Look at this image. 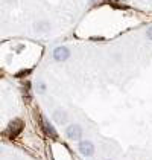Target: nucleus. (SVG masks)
<instances>
[{
	"label": "nucleus",
	"mask_w": 152,
	"mask_h": 160,
	"mask_svg": "<svg viewBox=\"0 0 152 160\" xmlns=\"http://www.w3.org/2000/svg\"><path fill=\"white\" fill-rule=\"evenodd\" d=\"M23 121L21 119H14V121H11L9 122V125L6 127V134L9 136L11 139H14V137H17V136L21 133V130H23Z\"/></svg>",
	"instance_id": "1"
},
{
	"label": "nucleus",
	"mask_w": 152,
	"mask_h": 160,
	"mask_svg": "<svg viewBox=\"0 0 152 160\" xmlns=\"http://www.w3.org/2000/svg\"><path fill=\"white\" fill-rule=\"evenodd\" d=\"M146 37L149 38V40H152V26L151 28H148V31H146Z\"/></svg>",
	"instance_id": "9"
},
{
	"label": "nucleus",
	"mask_w": 152,
	"mask_h": 160,
	"mask_svg": "<svg viewBox=\"0 0 152 160\" xmlns=\"http://www.w3.org/2000/svg\"><path fill=\"white\" fill-rule=\"evenodd\" d=\"M34 29L37 31L38 34H46L50 31V23L46 22V20H40V22H35L34 25Z\"/></svg>",
	"instance_id": "6"
},
{
	"label": "nucleus",
	"mask_w": 152,
	"mask_h": 160,
	"mask_svg": "<svg viewBox=\"0 0 152 160\" xmlns=\"http://www.w3.org/2000/svg\"><path fill=\"white\" fill-rule=\"evenodd\" d=\"M41 127H43V131L49 136V137H52V139H58V134H56L55 128L52 127L50 122H49L46 118H43V119H41Z\"/></svg>",
	"instance_id": "5"
},
{
	"label": "nucleus",
	"mask_w": 152,
	"mask_h": 160,
	"mask_svg": "<svg viewBox=\"0 0 152 160\" xmlns=\"http://www.w3.org/2000/svg\"><path fill=\"white\" fill-rule=\"evenodd\" d=\"M37 87H38V90H40V92H44V90H46V84H44V82H41V81H38Z\"/></svg>",
	"instance_id": "8"
},
{
	"label": "nucleus",
	"mask_w": 152,
	"mask_h": 160,
	"mask_svg": "<svg viewBox=\"0 0 152 160\" xmlns=\"http://www.w3.org/2000/svg\"><path fill=\"white\" fill-rule=\"evenodd\" d=\"M78 149H79V152H81L82 156L90 157V156H93V152H94V145H93L91 142H88V140H82V142H79Z\"/></svg>",
	"instance_id": "3"
},
{
	"label": "nucleus",
	"mask_w": 152,
	"mask_h": 160,
	"mask_svg": "<svg viewBox=\"0 0 152 160\" xmlns=\"http://www.w3.org/2000/svg\"><path fill=\"white\" fill-rule=\"evenodd\" d=\"M65 134H67L69 139H72V140H79L81 136H82V128H81L79 125H76V123H72V125L67 127Z\"/></svg>",
	"instance_id": "2"
},
{
	"label": "nucleus",
	"mask_w": 152,
	"mask_h": 160,
	"mask_svg": "<svg viewBox=\"0 0 152 160\" xmlns=\"http://www.w3.org/2000/svg\"><path fill=\"white\" fill-rule=\"evenodd\" d=\"M69 57H70V50L67 49L65 46H59V48H56L53 50V58L56 61H65Z\"/></svg>",
	"instance_id": "4"
},
{
	"label": "nucleus",
	"mask_w": 152,
	"mask_h": 160,
	"mask_svg": "<svg viewBox=\"0 0 152 160\" xmlns=\"http://www.w3.org/2000/svg\"><path fill=\"white\" fill-rule=\"evenodd\" d=\"M53 119L56 123H64L67 119V113L64 110H55L53 111Z\"/></svg>",
	"instance_id": "7"
}]
</instances>
